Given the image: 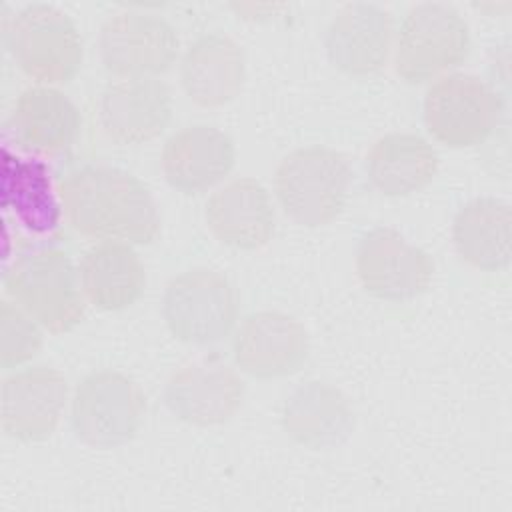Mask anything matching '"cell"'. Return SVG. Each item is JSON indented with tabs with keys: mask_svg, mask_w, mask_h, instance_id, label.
<instances>
[{
	"mask_svg": "<svg viewBox=\"0 0 512 512\" xmlns=\"http://www.w3.org/2000/svg\"><path fill=\"white\" fill-rule=\"evenodd\" d=\"M64 218L100 242L150 244L160 230L156 202L144 182L114 166H80L58 182Z\"/></svg>",
	"mask_w": 512,
	"mask_h": 512,
	"instance_id": "1",
	"label": "cell"
},
{
	"mask_svg": "<svg viewBox=\"0 0 512 512\" xmlns=\"http://www.w3.org/2000/svg\"><path fill=\"white\" fill-rule=\"evenodd\" d=\"M6 296L44 330L64 334L84 316L78 270L62 248L40 246L20 254L4 274Z\"/></svg>",
	"mask_w": 512,
	"mask_h": 512,
	"instance_id": "2",
	"label": "cell"
},
{
	"mask_svg": "<svg viewBox=\"0 0 512 512\" xmlns=\"http://www.w3.org/2000/svg\"><path fill=\"white\" fill-rule=\"evenodd\" d=\"M350 186V166L334 148L312 144L286 154L274 172V192L282 210L308 228L340 216Z\"/></svg>",
	"mask_w": 512,
	"mask_h": 512,
	"instance_id": "3",
	"label": "cell"
},
{
	"mask_svg": "<svg viewBox=\"0 0 512 512\" xmlns=\"http://www.w3.org/2000/svg\"><path fill=\"white\" fill-rule=\"evenodd\" d=\"M470 50V28L450 4L412 6L394 36V70L408 84H422L450 74Z\"/></svg>",
	"mask_w": 512,
	"mask_h": 512,
	"instance_id": "4",
	"label": "cell"
},
{
	"mask_svg": "<svg viewBox=\"0 0 512 512\" xmlns=\"http://www.w3.org/2000/svg\"><path fill=\"white\" fill-rule=\"evenodd\" d=\"M18 68L44 86L64 84L82 64V38L74 20L52 4H28L6 30Z\"/></svg>",
	"mask_w": 512,
	"mask_h": 512,
	"instance_id": "5",
	"label": "cell"
},
{
	"mask_svg": "<svg viewBox=\"0 0 512 512\" xmlns=\"http://www.w3.org/2000/svg\"><path fill=\"white\" fill-rule=\"evenodd\" d=\"M146 410L140 386L126 374L104 368L86 374L70 400V424L84 444L110 450L130 442Z\"/></svg>",
	"mask_w": 512,
	"mask_h": 512,
	"instance_id": "6",
	"label": "cell"
},
{
	"mask_svg": "<svg viewBox=\"0 0 512 512\" xmlns=\"http://www.w3.org/2000/svg\"><path fill=\"white\" fill-rule=\"evenodd\" d=\"M162 316L174 338L186 344H214L236 326L238 294L224 274L190 268L166 284Z\"/></svg>",
	"mask_w": 512,
	"mask_h": 512,
	"instance_id": "7",
	"label": "cell"
},
{
	"mask_svg": "<svg viewBox=\"0 0 512 512\" xmlns=\"http://www.w3.org/2000/svg\"><path fill=\"white\" fill-rule=\"evenodd\" d=\"M424 124L448 148L482 144L498 126L502 102L496 90L474 74L436 78L424 96Z\"/></svg>",
	"mask_w": 512,
	"mask_h": 512,
	"instance_id": "8",
	"label": "cell"
},
{
	"mask_svg": "<svg viewBox=\"0 0 512 512\" xmlns=\"http://www.w3.org/2000/svg\"><path fill=\"white\" fill-rule=\"evenodd\" d=\"M178 46L174 26L142 10L112 14L98 38L102 64L116 78H156L174 64Z\"/></svg>",
	"mask_w": 512,
	"mask_h": 512,
	"instance_id": "9",
	"label": "cell"
},
{
	"mask_svg": "<svg viewBox=\"0 0 512 512\" xmlns=\"http://www.w3.org/2000/svg\"><path fill=\"white\" fill-rule=\"evenodd\" d=\"M434 262L398 230H368L356 248V276L362 288L380 300L404 302L428 290Z\"/></svg>",
	"mask_w": 512,
	"mask_h": 512,
	"instance_id": "10",
	"label": "cell"
},
{
	"mask_svg": "<svg viewBox=\"0 0 512 512\" xmlns=\"http://www.w3.org/2000/svg\"><path fill=\"white\" fill-rule=\"evenodd\" d=\"M310 352V338L298 318L280 310L248 314L234 332L232 356L252 378L270 380L300 370Z\"/></svg>",
	"mask_w": 512,
	"mask_h": 512,
	"instance_id": "11",
	"label": "cell"
},
{
	"mask_svg": "<svg viewBox=\"0 0 512 512\" xmlns=\"http://www.w3.org/2000/svg\"><path fill=\"white\" fill-rule=\"evenodd\" d=\"M68 402V382L50 366H28L8 374L0 390L2 430L20 442L54 434Z\"/></svg>",
	"mask_w": 512,
	"mask_h": 512,
	"instance_id": "12",
	"label": "cell"
},
{
	"mask_svg": "<svg viewBox=\"0 0 512 512\" xmlns=\"http://www.w3.org/2000/svg\"><path fill=\"white\" fill-rule=\"evenodd\" d=\"M324 48L340 72L372 76L386 66L394 48L392 14L372 2H348L332 16Z\"/></svg>",
	"mask_w": 512,
	"mask_h": 512,
	"instance_id": "13",
	"label": "cell"
},
{
	"mask_svg": "<svg viewBox=\"0 0 512 512\" xmlns=\"http://www.w3.org/2000/svg\"><path fill=\"white\" fill-rule=\"evenodd\" d=\"M244 382L234 368L216 360L190 362L170 374L164 400L170 412L192 426H218L240 408Z\"/></svg>",
	"mask_w": 512,
	"mask_h": 512,
	"instance_id": "14",
	"label": "cell"
},
{
	"mask_svg": "<svg viewBox=\"0 0 512 512\" xmlns=\"http://www.w3.org/2000/svg\"><path fill=\"white\" fill-rule=\"evenodd\" d=\"M172 118V96L158 78H116L100 96V124L116 144L158 138Z\"/></svg>",
	"mask_w": 512,
	"mask_h": 512,
	"instance_id": "15",
	"label": "cell"
},
{
	"mask_svg": "<svg viewBox=\"0 0 512 512\" xmlns=\"http://www.w3.org/2000/svg\"><path fill=\"white\" fill-rule=\"evenodd\" d=\"M236 162L234 140L210 124L176 130L162 148L160 168L166 182L184 194H198L224 180Z\"/></svg>",
	"mask_w": 512,
	"mask_h": 512,
	"instance_id": "16",
	"label": "cell"
},
{
	"mask_svg": "<svg viewBox=\"0 0 512 512\" xmlns=\"http://www.w3.org/2000/svg\"><path fill=\"white\" fill-rule=\"evenodd\" d=\"M204 218L216 240L236 250L266 246L276 228L270 192L254 178H234L212 192Z\"/></svg>",
	"mask_w": 512,
	"mask_h": 512,
	"instance_id": "17",
	"label": "cell"
},
{
	"mask_svg": "<svg viewBox=\"0 0 512 512\" xmlns=\"http://www.w3.org/2000/svg\"><path fill=\"white\" fill-rule=\"evenodd\" d=\"M280 422L292 442L308 450H330L352 434L354 410L338 386L308 380L286 398Z\"/></svg>",
	"mask_w": 512,
	"mask_h": 512,
	"instance_id": "18",
	"label": "cell"
},
{
	"mask_svg": "<svg viewBox=\"0 0 512 512\" xmlns=\"http://www.w3.org/2000/svg\"><path fill=\"white\" fill-rule=\"evenodd\" d=\"M246 78L244 52L236 40L212 32L196 38L180 62V82L186 96L202 108L232 102Z\"/></svg>",
	"mask_w": 512,
	"mask_h": 512,
	"instance_id": "19",
	"label": "cell"
},
{
	"mask_svg": "<svg viewBox=\"0 0 512 512\" xmlns=\"http://www.w3.org/2000/svg\"><path fill=\"white\" fill-rule=\"evenodd\" d=\"M80 124L76 104L56 86L44 84L22 90L10 114L16 142L36 154H58L70 148Z\"/></svg>",
	"mask_w": 512,
	"mask_h": 512,
	"instance_id": "20",
	"label": "cell"
},
{
	"mask_svg": "<svg viewBox=\"0 0 512 512\" xmlns=\"http://www.w3.org/2000/svg\"><path fill=\"white\" fill-rule=\"evenodd\" d=\"M84 298L98 310L118 312L144 292L146 272L138 252L126 242H98L80 260Z\"/></svg>",
	"mask_w": 512,
	"mask_h": 512,
	"instance_id": "21",
	"label": "cell"
},
{
	"mask_svg": "<svg viewBox=\"0 0 512 512\" xmlns=\"http://www.w3.org/2000/svg\"><path fill=\"white\" fill-rule=\"evenodd\" d=\"M452 242L458 256L476 270L498 272L512 256L510 206L492 196L466 202L454 216Z\"/></svg>",
	"mask_w": 512,
	"mask_h": 512,
	"instance_id": "22",
	"label": "cell"
},
{
	"mask_svg": "<svg viewBox=\"0 0 512 512\" xmlns=\"http://www.w3.org/2000/svg\"><path fill=\"white\" fill-rule=\"evenodd\" d=\"M438 170L432 144L414 132H390L374 140L366 154V176L384 196H410L426 188Z\"/></svg>",
	"mask_w": 512,
	"mask_h": 512,
	"instance_id": "23",
	"label": "cell"
},
{
	"mask_svg": "<svg viewBox=\"0 0 512 512\" xmlns=\"http://www.w3.org/2000/svg\"><path fill=\"white\" fill-rule=\"evenodd\" d=\"M4 200L32 230H52L60 220L62 204L52 192L44 164L36 160L10 158L6 154Z\"/></svg>",
	"mask_w": 512,
	"mask_h": 512,
	"instance_id": "24",
	"label": "cell"
},
{
	"mask_svg": "<svg viewBox=\"0 0 512 512\" xmlns=\"http://www.w3.org/2000/svg\"><path fill=\"white\" fill-rule=\"evenodd\" d=\"M42 326L16 302H0V366L18 368L32 360L42 348Z\"/></svg>",
	"mask_w": 512,
	"mask_h": 512,
	"instance_id": "25",
	"label": "cell"
}]
</instances>
